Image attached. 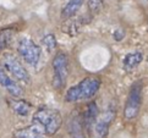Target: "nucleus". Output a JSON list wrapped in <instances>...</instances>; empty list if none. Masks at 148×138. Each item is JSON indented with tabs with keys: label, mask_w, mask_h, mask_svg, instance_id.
Wrapping results in <instances>:
<instances>
[{
	"label": "nucleus",
	"mask_w": 148,
	"mask_h": 138,
	"mask_svg": "<svg viewBox=\"0 0 148 138\" xmlns=\"http://www.w3.org/2000/svg\"><path fill=\"white\" fill-rule=\"evenodd\" d=\"M99 87H100L99 78L86 77L78 84L69 89L65 95V100L69 103H76V102H80V100L91 99L92 97L96 95Z\"/></svg>",
	"instance_id": "obj_1"
},
{
	"label": "nucleus",
	"mask_w": 148,
	"mask_h": 138,
	"mask_svg": "<svg viewBox=\"0 0 148 138\" xmlns=\"http://www.w3.org/2000/svg\"><path fill=\"white\" fill-rule=\"evenodd\" d=\"M61 115L58 110L51 108H40L33 115V122H38L44 127L45 133L55 135L61 126Z\"/></svg>",
	"instance_id": "obj_2"
},
{
	"label": "nucleus",
	"mask_w": 148,
	"mask_h": 138,
	"mask_svg": "<svg viewBox=\"0 0 148 138\" xmlns=\"http://www.w3.org/2000/svg\"><path fill=\"white\" fill-rule=\"evenodd\" d=\"M142 105V82H135L130 88L124 108V118L126 120H134L137 118Z\"/></svg>",
	"instance_id": "obj_3"
},
{
	"label": "nucleus",
	"mask_w": 148,
	"mask_h": 138,
	"mask_svg": "<svg viewBox=\"0 0 148 138\" xmlns=\"http://www.w3.org/2000/svg\"><path fill=\"white\" fill-rule=\"evenodd\" d=\"M53 68H54V78H53V86L55 89H61L65 86L66 78L69 75L67 66V56L64 53L56 54L53 60Z\"/></svg>",
	"instance_id": "obj_4"
},
{
	"label": "nucleus",
	"mask_w": 148,
	"mask_h": 138,
	"mask_svg": "<svg viewBox=\"0 0 148 138\" xmlns=\"http://www.w3.org/2000/svg\"><path fill=\"white\" fill-rule=\"evenodd\" d=\"M18 53L23 60L32 66H36L40 59V48L31 38H22L18 42Z\"/></svg>",
	"instance_id": "obj_5"
},
{
	"label": "nucleus",
	"mask_w": 148,
	"mask_h": 138,
	"mask_svg": "<svg viewBox=\"0 0 148 138\" xmlns=\"http://www.w3.org/2000/svg\"><path fill=\"white\" fill-rule=\"evenodd\" d=\"M4 66L10 73L18 81L22 82H28L29 81V75L25 66L20 62V60L11 53H6L4 54Z\"/></svg>",
	"instance_id": "obj_6"
},
{
	"label": "nucleus",
	"mask_w": 148,
	"mask_h": 138,
	"mask_svg": "<svg viewBox=\"0 0 148 138\" xmlns=\"http://www.w3.org/2000/svg\"><path fill=\"white\" fill-rule=\"evenodd\" d=\"M115 118V110L113 108L105 109L100 115L97 116L96 124H94V130H96L97 138H105L108 135L109 126Z\"/></svg>",
	"instance_id": "obj_7"
},
{
	"label": "nucleus",
	"mask_w": 148,
	"mask_h": 138,
	"mask_svg": "<svg viewBox=\"0 0 148 138\" xmlns=\"http://www.w3.org/2000/svg\"><path fill=\"white\" fill-rule=\"evenodd\" d=\"M0 84L6 88L8 92L11 95H14V97H22V94H23L22 88L20 87V84L17 82H15L14 79L8 75L6 68L3 65H0Z\"/></svg>",
	"instance_id": "obj_8"
},
{
	"label": "nucleus",
	"mask_w": 148,
	"mask_h": 138,
	"mask_svg": "<svg viewBox=\"0 0 148 138\" xmlns=\"http://www.w3.org/2000/svg\"><path fill=\"white\" fill-rule=\"evenodd\" d=\"M44 127L38 122H33L23 128H20L14 133V138H44L45 137Z\"/></svg>",
	"instance_id": "obj_9"
},
{
	"label": "nucleus",
	"mask_w": 148,
	"mask_h": 138,
	"mask_svg": "<svg viewBox=\"0 0 148 138\" xmlns=\"http://www.w3.org/2000/svg\"><path fill=\"white\" fill-rule=\"evenodd\" d=\"M84 122H83V115H75L70 121V125H69V131H70V135L73 138H86L84 135Z\"/></svg>",
	"instance_id": "obj_10"
},
{
	"label": "nucleus",
	"mask_w": 148,
	"mask_h": 138,
	"mask_svg": "<svg viewBox=\"0 0 148 138\" xmlns=\"http://www.w3.org/2000/svg\"><path fill=\"white\" fill-rule=\"evenodd\" d=\"M97 116H98L97 104L94 102L89 103L86 109V113L83 114V122H84V127H86L87 131H91L93 128L94 124H96V120H97Z\"/></svg>",
	"instance_id": "obj_11"
},
{
	"label": "nucleus",
	"mask_w": 148,
	"mask_h": 138,
	"mask_svg": "<svg viewBox=\"0 0 148 138\" xmlns=\"http://www.w3.org/2000/svg\"><path fill=\"white\" fill-rule=\"evenodd\" d=\"M142 60H143V55H142V53H140V51L127 54L124 57V68L126 71L134 70L136 66L140 65Z\"/></svg>",
	"instance_id": "obj_12"
},
{
	"label": "nucleus",
	"mask_w": 148,
	"mask_h": 138,
	"mask_svg": "<svg viewBox=\"0 0 148 138\" xmlns=\"http://www.w3.org/2000/svg\"><path fill=\"white\" fill-rule=\"evenodd\" d=\"M82 4H83V0H70L66 5H65V8L62 9V18H71L72 16H75L77 14V11L81 9L82 6Z\"/></svg>",
	"instance_id": "obj_13"
},
{
	"label": "nucleus",
	"mask_w": 148,
	"mask_h": 138,
	"mask_svg": "<svg viewBox=\"0 0 148 138\" xmlns=\"http://www.w3.org/2000/svg\"><path fill=\"white\" fill-rule=\"evenodd\" d=\"M11 105H12L14 111L20 116H26L28 114L29 108H31L29 103L26 102V100H23V99H18V100H16V102H12Z\"/></svg>",
	"instance_id": "obj_14"
},
{
	"label": "nucleus",
	"mask_w": 148,
	"mask_h": 138,
	"mask_svg": "<svg viewBox=\"0 0 148 138\" xmlns=\"http://www.w3.org/2000/svg\"><path fill=\"white\" fill-rule=\"evenodd\" d=\"M12 38V31L5 29L0 32V50H3L4 48H6L8 44L11 42Z\"/></svg>",
	"instance_id": "obj_15"
},
{
	"label": "nucleus",
	"mask_w": 148,
	"mask_h": 138,
	"mask_svg": "<svg viewBox=\"0 0 148 138\" xmlns=\"http://www.w3.org/2000/svg\"><path fill=\"white\" fill-rule=\"evenodd\" d=\"M43 44H44V46L47 48V50H48L49 53H51L53 50H55L58 43H56L55 37L53 36V34H47L44 38H43Z\"/></svg>",
	"instance_id": "obj_16"
},
{
	"label": "nucleus",
	"mask_w": 148,
	"mask_h": 138,
	"mask_svg": "<svg viewBox=\"0 0 148 138\" xmlns=\"http://www.w3.org/2000/svg\"><path fill=\"white\" fill-rule=\"evenodd\" d=\"M103 4V0H88V6L92 11H98Z\"/></svg>",
	"instance_id": "obj_17"
},
{
	"label": "nucleus",
	"mask_w": 148,
	"mask_h": 138,
	"mask_svg": "<svg viewBox=\"0 0 148 138\" xmlns=\"http://www.w3.org/2000/svg\"><path fill=\"white\" fill-rule=\"evenodd\" d=\"M114 38H115V40H121L124 38V32L121 31V29H119V31H115V33H114Z\"/></svg>",
	"instance_id": "obj_18"
}]
</instances>
